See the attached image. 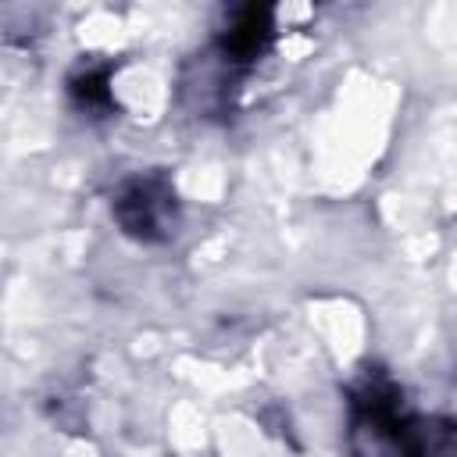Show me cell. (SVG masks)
<instances>
[{
    "instance_id": "1",
    "label": "cell",
    "mask_w": 457,
    "mask_h": 457,
    "mask_svg": "<svg viewBox=\"0 0 457 457\" xmlns=\"http://www.w3.org/2000/svg\"><path fill=\"white\" fill-rule=\"evenodd\" d=\"M168 207H171L168 189H161L157 182H136V186H129L121 193L114 211H118V221L125 225L129 236L157 239V236H164Z\"/></svg>"
},
{
    "instance_id": "2",
    "label": "cell",
    "mask_w": 457,
    "mask_h": 457,
    "mask_svg": "<svg viewBox=\"0 0 457 457\" xmlns=\"http://www.w3.org/2000/svg\"><path fill=\"white\" fill-rule=\"evenodd\" d=\"M104 71H86V75H79L75 82H71V93L82 100V104H104L107 100V89H104Z\"/></svg>"
}]
</instances>
